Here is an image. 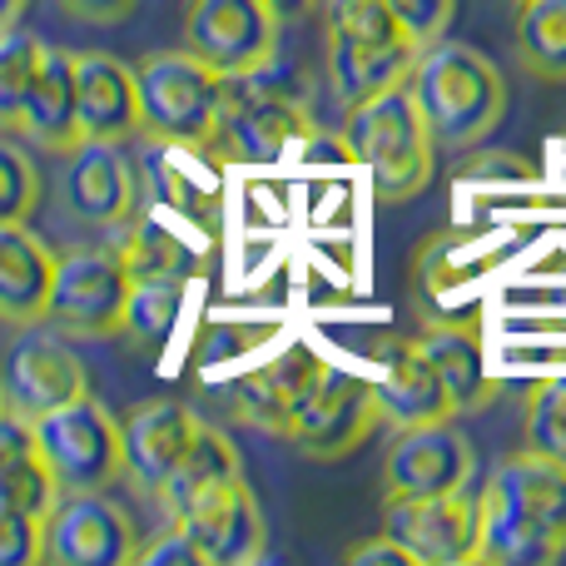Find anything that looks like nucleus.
I'll list each match as a JSON object with an SVG mask.
<instances>
[{
  "label": "nucleus",
  "mask_w": 566,
  "mask_h": 566,
  "mask_svg": "<svg viewBox=\"0 0 566 566\" xmlns=\"http://www.w3.org/2000/svg\"><path fill=\"white\" fill-rule=\"evenodd\" d=\"M234 478H244V462H239V448L229 442V432H219L214 422L199 418V428H195V438H189L185 458H179V468L169 472L165 488H159L155 497L165 502L169 522H175L179 512L195 507V502L205 497V492L224 488V482H234Z\"/></svg>",
  "instance_id": "5701e85b"
},
{
  "label": "nucleus",
  "mask_w": 566,
  "mask_h": 566,
  "mask_svg": "<svg viewBox=\"0 0 566 566\" xmlns=\"http://www.w3.org/2000/svg\"><path fill=\"white\" fill-rule=\"evenodd\" d=\"M129 279L135 274L115 244L60 254L45 298V328L65 333V338H115L125 328Z\"/></svg>",
  "instance_id": "423d86ee"
},
{
  "label": "nucleus",
  "mask_w": 566,
  "mask_h": 566,
  "mask_svg": "<svg viewBox=\"0 0 566 566\" xmlns=\"http://www.w3.org/2000/svg\"><path fill=\"white\" fill-rule=\"evenodd\" d=\"M323 30L348 40H408L382 0H323Z\"/></svg>",
  "instance_id": "7c9ffc66"
},
{
  "label": "nucleus",
  "mask_w": 566,
  "mask_h": 566,
  "mask_svg": "<svg viewBox=\"0 0 566 566\" xmlns=\"http://www.w3.org/2000/svg\"><path fill=\"white\" fill-rule=\"evenodd\" d=\"M30 422H35L40 458L60 492H105L115 478H125L119 422L109 418L95 392H80Z\"/></svg>",
  "instance_id": "39448f33"
},
{
  "label": "nucleus",
  "mask_w": 566,
  "mask_h": 566,
  "mask_svg": "<svg viewBox=\"0 0 566 566\" xmlns=\"http://www.w3.org/2000/svg\"><path fill=\"white\" fill-rule=\"evenodd\" d=\"M373 562H388V566H418L412 562V552L402 547L392 532H378V537L358 542V547H348V566H373Z\"/></svg>",
  "instance_id": "e433bc0d"
},
{
  "label": "nucleus",
  "mask_w": 566,
  "mask_h": 566,
  "mask_svg": "<svg viewBox=\"0 0 566 566\" xmlns=\"http://www.w3.org/2000/svg\"><path fill=\"white\" fill-rule=\"evenodd\" d=\"M343 149L368 175L382 205H402L432 179V129L418 109L412 80L388 85L378 95L343 105Z\"/></svg>",
  "instance_id": "f257e3e1"
},
{
  "label": "nucleus",
  "mask_w": 566,
  "mask_h": 566,
  "mask_svg": "<svg viewBox=\"0 0 566 566\" xmlns=\"http://www.w3.org/2000/svg\"><path fill=\"white\" fill-rule=\"evenodd\" d=\"M60 497L45 458L35 442V422L20 418L15 408L0 412V507H20L45 517L50 502Z\"/></svg>",
  "instance_id": "4be33fe9"
},
{
  "label": "nucleus",
  "mask_w": 566,
  "mask_h": 566,
  "mask_svg": "<svg viewBox=\"0 0 566 566\" xmlns=\"http://www.w3.org/2000/svg\"><path fill=\"white\" fill-rule=\"evenodd\" d=\"M40 60H45V40L40 35H30V30H20V25L0 30V129H15Z\"/></svg>",
  "instance_id": "cd10ccee"
},
{
  "label": "nucleus",
  "mask_w": 566,
  "mask_h": 566,
  "mask_svg": "<svg viewBox=\"0 0 566 566\" xmlns=\"http://www.w3.org/2000/svg\"><path fill=\"white\" fill-rule=\"evenodd\" d=\"M373 363H378V378H373V398H378V418L398 428H418V422H442L452 418L448 388H442L438 368L428 363L418 338H388L373 343Z\"/></svg>",
  "instance_id": "4468645a"
},
{
  "label": "nucleus",
  "mask_w": 566,
  "mask_h": 566,
  "mask_svg": "<svg viewBox=\"0 0 566 566\" xmlns=\"http://www.w3.org/2000/svg\"><path fill=\"white\" fill-rule=\"evenodd\" d=\"M199 418L169 398L139 402L125 422H119V452H125V478L139 482L145 492H159L165 478L179 468L189 438H195Z\"/></svg>",
  "instance_id": "a211bd4d"
},
{
  "label": "nucleus",
  "mask_w": 566,
  "mask_h": 566,
  "mask_svg": "<svg viewBox=\"0 0 566 566\" xmlns=\"http://www.w3.org/2000/svg\"><path fill=\"white\" fill-rule=\"evenodd\" d=\"M40 205V169L20 139L0 135V224L30 219Z\"/></svg>",
  "instance_id": "c85d7f7f"
},
{
  "label": "nucleus",
  "mask_w": 566,
  "mask_h": 566,
  "mask_svg": "<svg viewBox=\"0 0 566 566\" xmlns=\"http://www.w3.org/2000/svg\"><path fill=\"white\" fill-rule=\"evenodd\" d=\"M428 363L438 368L442 388H448L452 418L458 412H478L497 398V378L488 373V358H482V343L472 328H422L418 333Z\"/></svg>",
  "instance_id": "b1692460"
},
{
  "label": "nucleus",
  "mask_w": 566,
  "mask_h": 566,
  "mask_svg": "<svg viewBox=\"0 0 566 566\" xmlns=\"http://www.w3.org/2000/svg\"><path fill=\"white\" fill-rule=\"evenodd\" d=\"M30 10V0H0V30L6 25H20V15Z\"/></svg>",
  "instance_id": "ea45409f"
},
{
  "label": "nucleus",
  "mask_w": 566,
  "mask_h": 566,
  "mask_svg": "<svg viewBox=\"0 0 566 566\" xmlns=\"http://www.w3.org/2000/svg\"><path fill=\"white\" fill-rule=\"evenodd\" d=\"M412 95L432 129V145L472 149L488 139L507 115V80L482 50L458 40H432L418 50L412 65Z\"/></svg>",
  "instance_id": "f03ea898"
},
{
  "label": "nucleus",
  "mask_w": 566,
  "mask_h": 566,
  "mask_svg": "<svg viewBox=\"0 0 566 566\" xmlns=\"http://www.w3.org/2000/svg\"><path fill=\"white\" fill-rule=\"evenodd\" d=\"M60 159H65V169H60V199H65L75 224L95 229V234H119L139 214V179L119 145H109V139H80Z\"/></svg>",
  "instance_id": "9b49d317"
},
{
  "label": "nucleus",
  "mask_w": 566,
  "mask_h": 566,
  "mask_svg": "<svg viewBox=\"0 0 566 566\" xmlns=\"http://www.w3.org/2000/svg\"><path fill=\"white\" fill-rule=\"evenodd\" d=\"M15 129L30 145L50 149V155H65L80 145V125H75V55L70 50L45 45L35 80L25 90V105H20Z\"/></svg>",
  "instance_id": "aec40b11"
},
{
  "label": "nucleus",
  "mask_w": 566,
  "mask_h": 566,
  "mask_svg": "<svg viewBox=\"0 0 566 566\" xmlns=\"http://www.w3.org/2000/svg\"><path fill=\"white\" fill-rule=\"evenodd\" d=\"M139 0H60V10H70L85 25H119V20L135 10Z\"/></svg>",
  "instance_id": "4c0bfd02"
},
{
  "label": "nucleus",
  "mask_w": 566,
  "mask_h": 566,
  "mask_svg": "<svg viewBox=\"0 0 566 566\" xmlns=\"http://www.w3.org/2000/svg\"><path fill=\"white\" fill-rule=\"evenodd\" d=\"M512 6H517V0H512Z\"/></svg>",
  "instance_id": "79ce46f5"
},
{
  "label": "nucleus",
  "mask_w": 566,
  "mask_h": 566,
  "mask_svg": "<svg viewBox=\"0 0 566 566\" xmlns=\"http://www.w3.org/2000/svg\"><path fill=\"white\" fill-rule=\"evenodd\" d=\"M119 254H125L129 274H179V239H169L159 224H125L119 239Z\"/></svg>",
  "instance_id": "473e14b6"
},
{
  "label": "nucleus",
  "mask_w": 566,
  "mask_h": 566,
  "mask_svg": "<svg viewBox=\"0 0 566 566\" xmlns=\"http://www.w3.org/2000/svg\"><path fill=\"white\" fill-rule=\"evenodd\" d=\"M279 25L264 0H185V50L224 80L269 65L279 55Z\"/></svg>",
  "instance_id": "0eeeda50"
},
{
  "label": "nucleus",
  "mask_w": 566,
  "mask_h": 566,
  "mask_svg": "<svg viewBox=\"0 0 566 566\" xmlns=\"http://www.w3.org/2000/svg\"><path fill=\"white\" fill-rule=\"evenodd\" d=\"M0 412H6V388H0Z\"/></svg>",
  "instance_id": "a19ab883"
},
{
  "label": "nucleus",
  "mask_w": 566,
  "mask_h": 566,
  "mask_svg": "<svg viewBox=\"0 0 566 566\" xmlns=\"http://www.w3.org/2000/svg\"><path fill=\"white\" fill-rule=\"evenodd\" d=\"M418 65V45L412 40H348V35H328V80L333 95L343 105L378 95L388 85H402Z\"/></svg>",
  "instance_id": "412c9836"
},
{
  "label": "nucleus",
  "mask_w": 566,
  "mask_h": 566,
  "mask_svg": "<svg viewBox=\"0 0 566 566\" xmlns=\"http://www.w3.org/2000/svg\"><path fill=\"white\" fill-rule=\"evenodd\" d=\"M139 90V135L169 149H205L214 145L219 105H224V75L195 60L185 45L155 50L135 70Z\"/></svg>",
  "instance_id": "20e7f679"
},
{
  "label": "nucleus",
  "mask_w": 566,
  "mask_h": 566,
  "mask_svg": "<svg viewBox=\"0 0 566 566\" xmlns=\"http://www.w3.org/2000/svg\"><path fill=\"white\" fill-rule=\"evenodd\" d=\"M75 125L80 139H109V145L135 139L139 135L135 70L119 65L105 50L75 55Z\"/></svg>",
  "instance_id": "f3484780"
},
{
  "label": "nucleus",
  "mask_w": 566,
  "mask_h": 566,
  "mask_svg": "<svg viewBox=\"0 0 566 566\" xmlns=\"http://www.w3.org/2000/svg\"><path fill=\"white\" fill-rule=\"evenodd\" d=\"M135 562L139 566H205L199 547L189 542V532L179 527V522H175V527H165V532H155L149 542H139Z\"/></svg>",
  "instance_id": "c9c22d12"
},
{
  "label": "nucleus",
  "mask_w": 566,
  "mask_h": 566,
  "mask_svg": "<svg viewBox=\"0 0 566 566\" xmlns=\"http://www.w3.org/2000/svg\"><path fill=\"white\" fill-rule=\"evenodd\" d=\"M512 50H517L527 75L562 85L566 80V0H517Z\"/></svg>",
  "instance_id": "393cba45"
},
{
  "label": "nucleus",
  "mask_w": 566,
  "mask_h": 566,
  "mask_svg": "<svg viewBox=\"0 0 566 566\" xmlns=\"http://www.w3.org/2000/svg\"><path fill=\"white\" fill-rule=\"evenodd\" d=\"M308 129L313 125L308 105H303V85H293V75L279 70L274 55L249 75L224 80V105H219L209 155H219L224 165H269Z\"/></svg>",
  "instance_id": "7ed1b4c3"
},
{
  "label": "nucleus",
  "mask_w": 566,
  "mask_h": 566,
  "mask_svg": "<svg viewBox=\"0 0 566 566\" xmlns=\"http://www.w3.org/2000/svg\"><path fill=\"white\" fill-rule=\"evenodd\" d=\"M472 442L452 418L398 428L388 458H382V497H438V492L472 488Z\"/></svg>",
  "instance_id": "f8f14e48"
},
{
  "label": "nucleus",
  "mask_w": 566,
  "mask_h": 566,
  "mask_svg": "<svg viewBox=\"0 0 566 566\" xmlns=\"http://www.w3.org/2000/svg\"><path fill=\"white\" fill-rule=\"evenodd\" d=\"M45 562V517L20 507H0V566Z\"/></svg>",
  "instance_id": "72a5a7b5"
},
{
  "label": "nucleus",
  "mask_w": 566,
  "mask_h": 566,
  "mask_svg": "<svg viewBox=\"0 0 566 566\" xmlns=\"http://www.w3.org/2000/svg\"><path fill=\"white\" fill-rule=\"evenodd\" d=\"M269 10H274L279 20H298V15H308L313 6H318V0H264Z\"/></svg>",
  "instance_id": "58836bf2"
},
{
  "label": "nucleus",
  "mask_w": 566,
  "mask_h": 566,
  "mask_svg": "<svg viewBox=\"0 0 566 566\" xmlns=\"http://www.w3.org/2000/svg\"><path fill=\"white\" fill-rule=\"evenodd\" d=\"M323 368H328V363H323L308 343H289V348H279L274 358L264 363V378L274 382V392L289 402V412H298L303 402H308V392L318 388Z\"/></svg>",
  "instance_id": "2f4dec72"
},
{
  "label": "nucleus",
  "mask_w": 566,
  "mask_h": 566,
  "mask_svg": "<svg viewBox=\"0 0 566 566\" xmlns=\"http://www.w3.org/2000/svg\"><path fill=\"white\" fill-rule=\"evenodd\" d=\"M382 6L392 10V20H398L402 35L422 50V45H432V40L448 35L458 0H382Z\"/></svg>",
  "instance_id": "f704fd0d"
},
{
  "label": "nucleus",
  "mask_w": 566,
  "mask_h": 566,
  "mask_svg": "<svg viewBox=\"0 0 566 566\" xmlns=\"http://www.w3.org/2000/svg\"><path fill=\"white\" fill-rule=\"evenodd\" d=\"M482 512H502V517H522L532 527H547L566 542V468L537 458V452H512L492 468L488 488L478 492Z\"/></svg>",
  "instance_id": "dca6fc26"
},
{
  "label": "nucleus",
  "mask_w": 566,
  "mask_h": 566,
  "mask_svg": "<svg viewBox=\"0 0 566 566\" xmlns=\"http://www.w3.org/2000/svg\"><path fill=\"white\" fill-rule=\"evenodd\" d=\"M175 522L189 532V542L199 547L205 566H249L264 557V537H269L264 512H259V497L249 492L244 478L205 492V497L179 512Z\"/></svg>",
  "instance_id": "2eb2a0df"
},
{
  "label": "nucleus",
  "mask_w": 566,
  "mask_h": 566,
  "mask_svg": "<svg viewBox=\"0 0 566 566\" xmlns=\"http://www.w3.org/2000/svg\"><path fill=\"white\" fill-rule=\"evenodd\" d=\"M378 398H373V378L353 368H323L318 388L308 392L298 412H293L289 432L283 438L303 452V458H348L353 448L378 432Z\"/></svg>",
  "instance_id": "6e6552de"
},
{
  "label": "nucleus",
  "mask_w": 566,
  "mask_h": 566,
  "mask_svg": "<svg viewBox=\"0 0 566 566\" xmlns=\"http://www.w3.org/2000/svg\"><path fill=\"white\" fill-rule=\"evenodd\" d=\"M55 259L60 254L25 224V219L0 224V323H15V328L45 323Z\"/></svg>",
  "instance_id": "6ab92c4d"
},
{
  "label": "nucleus",
  "mask_w": 566,
  "mask_h": 566,
  "mask_svg": "<svg viewBox=\"0 0 566 566\" xmlns=\"http://www.w3.org/2000/svg\"><path fill=\"white\" fill-rule=\"evenodd\" d=\"M0 388H6V408H15L20 418H40V412L90 392V382L80 358L70 353L65 333H50L45 323H30V333H20L10 343Z\"/></svg>",
  "instance_id": "ddd939ff"
},
{
  "label": "nucleus",
  "mask_w": 566,
  "mask_h": 566,
  "mask_svg": "<svg viewBox=\"0 0 566 566\" xmlns=\"http://www.w3.org/2000/svg\"><path fill=\"white\" fill-rule=\"evenodd\" d=\"M229 408H234L239 418L249 422V428L274 432V438H283V432H289V422H293L289 402H283L279 392H274V382L264 378V368L239 373L234 388H229Z\"/></svg>",
  "instance_id": "c756f323"
},
{
  "label": "nucleus",
  "mask_w": 566,
  "mask_h": 566,
  "mask_svg": "<svg viewBox=\"0 0 566 566\" xmlns=\"http://www.w3.org/2000/svg\"><path fill=\"white\" fill-rule=\"evenodd\" d=\"M139 552L135 522L105 492H60L45 512L50 566H129Z\"/></svg>",
  "instance_id": "9d476101"
},
{
  "label": "nucleus",
  "mask_w": 566,
  "mask_h": 566,
  "mask_svg": "<svg viewBox=\"0 0 566 566\" xmlns=\"http://www.w3.org/2000/svg\"><path fill=\"white\" fill-rule=\"evenodd\" d=\"M522 448L566 468V378H547L527 392L522 412Z\"/></svg>",
  "instance_id": "bb28decb"
},
{
  "label": "nucleus",
  "mask_w": 566,
  "mask_h": 566,
  "mask_svg": "<svg viewBox=\"0 0 566 566\" xmlns=\"http://www.w3.org/2000/svg\"><path fill=\"white\" fill-rule=\"evenodd\" d=\"M189 298L185 274H135L129 279V303H125V328L139 343H165L169 328L179 323V308Z\"/></svg>",
  "instance_id": "a878e982"
},
{
  "label": "nucleus",
  "mask_w": 566,
  "mask_h": 566,
  "mask_svg": "<svg viewBox=\"0 0 566 566\" xmlns=\"http://www.w3.org/2000/svg\"><path fill=\"white\" fill-rule=\"evenodd\" d=\"M382 532H392L418 566H472L482 507L468 488L438 497H382Z\"/></svg>",
  "instance_id": "1a4fd4ad"
}]
</instances>
